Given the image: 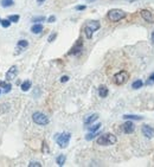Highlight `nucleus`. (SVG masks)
Masks as SVG:
<instances>
[{
    "instance_id": "29",
    "label": "nucleus",
    "mask_w": 154,
    "mask_h": 167,
    "mask_svg": "<svg viewBox=\"0 0 154 167\" xmlns=\"http://www.w3.org/2000/svg\"><path fill=\"white\" fill-rule=\"evenodd\" d=\"M56 37H57V33H52V35H50V37H49V42H53L55 39H56Z\"/></svg>"
},
{
    "instance_id": "16",
    "label": "nucleus",
    "mask_w": 154,
    "mask_h": 167,
    "mask_svg": "<svg viewBox=\"0 0 154 167\" xmlns=\"http://www.w3.org/2000/svg\"><path fill=\"white\" fill-rule=\"evenodd\" d=\"M125 120H136V121H140L142 120V116H139V115H123L122 116Z\"/></svg>"
},
{
    "instance_id": "9",
    "label": "nucleus",
    "mask_w": 154,
    "mask_h": 167,
    "mask_svg": "<svg viewBox=\"0 0 154 167\" xmlns=\"http://www.w3.org/2000/svg\"><path fill=\"white\" fill-rule=\"evenodd\" d=\"M140 13H141V17L147 23H151V24L154 23V14L151 11H148V10H141Z\"/></svg>"
},
{
    "instance_id": "2",
    "label": "nucleus",
    "mask_w": 154,
    "mask_h": 167,
    "mask_svg": "<svg viewBox=\"0 0 154 167\" xmlns=\"http://www.w3.org/2000/svg\"><path fill=\"white\" fill-rule=\"evenodd\" d=\"M101 27V24L97 21V20H91V21H88L84 26V33L87 36V38L90 39L93 37V33L95 31H97Z\"/></svg>"
},
{
    "instance_id": "22",
    "label": "nucleus",
    "mask_w": 154,
    "mask_h": 167,
    "mask_svg": "<svg viewBox=\"0 0 154 167\" xmlns=\"http://www.w3.org/2000/svg\"><path fill=\"white\" fill-rule=\"evenodd\" d=\"M13 5V0H3L1 1V6L3 7H10Z\"/></svg>"
},
{
    "instance_id": "38",
    "label": "nucleus",
    "mask_w": 154,
    "mask_h": 167,
    "mask_svg": "<svg viewBox=\"0 0 154 167\" xmlns=\"http://www.w3.org/2000/svg\"><path fill=\"white\" fill-rule=\"evenodd\" d=\"M89 1H90V0H89Z\"/></svg>"
},
{
    "instance_id": "13",
    "label": "nucleus",
    "mask_w": 154,
    "mask_h": 167,
    "mask_svg": "<svg viewBox=\"0 0 154 167\" xmlns=\"http://www.w3.org/2000/svg\"><path fill=\"white\" fill-rule=\"evenodd\" d=\"M97 118H99V114L95 113V114H93V115H90V116H88L85 120H84V123H85V124H91L94 121L97 120Z\"/></svg>"
},
{
    "instance_id": "35",
    "label": "nucleus",
    "mask_w": 154,
    "mask_h": 167,
    "mask_svg": "<svg viewBox=\"0 0 154 167\" xmlns=\"http://www.w3.org/2000/svg\"><path fill=\"white\" fill-rule=\"evenodd\" d=\"M128 1H134V0H128Z\"/></svg>"
},
{
    "instance_id": "5",
    "label": "nucleus",
    "mask_w": 154,
    "mask_h": 167,
    "mask_svg": "<svg viewBox=\"0 0 154 167\" xmlns=\"http://www.w3.org/2000/svg\"><path fill=\"white\" fill-rule=\"evenodd\" d=\"M128 78H129V74L127 73L126 70H122V71H120V73L114 75L113 81H114V83L117 84V85H122L128 81Z\"/></svg>"
},
{
    "instance_id": "19",
    "label": "nucleus",
    "mask_w": 154,
    "mask_h": 167,
    "mask_svg": "<svg viewBox=\"0 0 154 167\" xmlns=\"http://www.w3.org/2000/svg\"><path fill=\"white\" fill-rule=\"evenodd\" d=\"M142 85H143V82L141 81V79H136V81L133 82L132 88H133V89H140Z\"/></svg>"
},
{
    "instance_id": "7",
    "label": "nucleus",
    "mask_w": 154,
    "mask_h": 167,
    "mask_svg": "<svg viewBox=\"0 0 154 167\" xmlns=\"http://www.w3.org/2000/svg\"><path fill=\"white\" fill-rule=\"evenodd\" d=\"M82 50H83V42H82V39L79 38L76 42V44L71 47V50L69 51V55H78Z\"/></svg>"
},
{
    "instance_id": "26",
    "label": "nucleus",
    "mask_w": 154,
    "mask_h": 167,
    "mask_svg": "<svg viewBox=\"0 0 154 167\" xmlns=\"http://www.w3.org/2000/svg\"><path fill=\"white\" fill-rule=\"evenodd\" d=\"M29 167H42V164H39L37 161H33V162H30L29 164Z\"/></svg>"
},
{
    "instance_id": "27",
    "label": "nucleus",
    "mask_w": 154,
    "mask_h": 167,
    "mask_svg": "<svg viewBox=\"0 0 154 167\" xmlns=\"http://www.w3.org/2000/svg\"><path fill=\"white\" fill-rule=\"evenodd\" d=\"M44 20H45L44 17H37V18L32 19V21H33V23H39V21H44Z\"/></svg>"
},
{
    "instance_id": "17",
    "label": "nucleus",
    "mask_w": 154,
    "mask_h": 167,
    "mask_svg": "<svg viewBox=\"0 0 154 167\" xmlns=\"http://www.w3.org/2000/svg\"><path fill=\"white\" fill-rule=\"evenodd\" d=\"M65 160H67V158H65V155H63V154H61V155H58L57 158H56V162H57L58 166H63L64 164H65Z\"/></svg>"
},
{
    "instance_id": "10",
    "label": "nucleus",
    "mask_w": 154,
    "mask_h": 167,
    "mask_svg": "<svg viewBox=\"0 0 154 167\" xmlns=\"http://www.w3.org/2000/svg\"><path fill=\"white\" fill-rule=\"evenodd\" d=\"M142 134L145 135L147 139H152L154 136V128L148 124H145L142 127Z\"/></svg>"
},
{
    "instance_id": "8",
    "label": "nucleus",
    "mask_w": 154,
    "mask_h": 167,
    "mask_svg": "<svg viewBox=\"0 0 154 167\" xmlns=\"http://www.w3.org/2000/svg\"><path fill=\"white\" fill-rule=\"evenodd\" d=\"M17 75H18V68L15 65H13L6 73V79H7V81H13V79L17 77Z\"/></svg>"
},
{
    "instance_id": "28",
    "label": "nucleus",
    "mask_w": 154,
    "mask_h": 167,
    "mask_svg": "<svg viewBox=\"0 0 154 167\" xmlns=\"http://www.w3.org/2000/svg\"><path fill=\"white\" fill-rule=\"evenodd\" d=\"M85 9H87L85 5H78V6H76V10L77 11H84Z\"/></svg>"
},
{
    "instance_id": "4",
    "label": "nucleus",
    "mask_w": 154,
    "mask_h": 167,
    "mask_svg": "<svg viewBox=\"0 0 154 167\" xmlns=\"http://www.w3.org/2000/svg\"><path fill=\"white\" fill-rule=\"evenodd\" d=\"M56 142L61 148H65L69 145V141L71 139V134L70 133H62V134H56Z\"/></svg>"
},
{
    "instance_id": "14",
    "label": "nucleus",
    "mask_w": 154,
    "mask_h": 167,
    "mask_svg": "<svg viewBox=\"0 0 154 167\" xmlns=\"http://www.w3.org/2000/svg\"><path fill=\"white\" fill-rule=\"evenodd\" d=\"M31 31H32V33L38 35V33H40L43 31V25H42V24H35V25L32 26Z\"/></svg>"
},
{
    "instance_id": "32",
    "label": "nucleus",
    "mask_w": 154,
    "mask_h": 167,
    "mask_svg": "<svg viewBox=\"0 0 154 167\" xmlns=\"http://www.w3.org/2000/svg\"><path fill=\"white\" fill-rule=\"evenodd\" d=\"M55 20H56V17H55V15H51V17H49V19H47L49 23H53Z\"/></svg>"
},
{
    "instance_id": "36",
    "label": "nucleus",
    "mask_w": 154,
    "mask_h": 167,
    "mask_svg": "<svg viewBox=\"0 0 154 167\" xmlns=\"http://www.w3.org/2000/svg\"><path fill=\"white\" fill-rule=\"evenodd\" d=\"M0 94H1V90H0Z\"/></svg>"
},
{
    "instance_id": "30",
    "label": "nucleus",
    "mask_w": 154,
    "mask_h": 167,
    "mask_svg": "<svg viewBox=\"0 0 154 167\" xmlns=\"http://www.w3.org/2000/svg\"><path fill=\"white\" fill-rule=\"evenodd\" d=\"M152 83H154V73L149 76V79L147 81V84H152Z\"/></svg>"
},
{
    "instance_id": "20",
    "label": "nucleus",
    "mask_w": 154,
    "mask_h": 167,
    "mask_svg": "<svg viewBox=\"0 0 154 167\" xmlns=\"http://www.w3.org/2000/svg\"><path fill=\"white\" fill-rule=\"evenodd\" d=\"M21 90L23 91H29L30 90V88H31V82L30 81H25V82H23V84H21Z\"/></svg>"
},
{
    "instance_id": "6",
    "label": "nucleus",
    "mask_w": 154,
    "mask_h": 167,
    "mask_svg": "<svg viewBox=\"0 0 154 167\" xmlns=\"http://www.w3.org/2000/svg\"><path fill=\"white\" fill-rule=\"evenodd\" d=\"M32 120H33L35 123H37L39 126H46L49 123V117L45 114L40 113V111H36V113L32 115Z\"/></svg>"
},
{
    "instance_id": "24",
    "label": "nucleus",
    "mask_w": 154,
    "mask_h": 167,
    "mask_svg": "<svg viewBox=\"0 0 154 167\" xmlns=\"http://www.w3.org/2000/svg\"><path fill=\"white\" fill-rule=\"evenodd\" d=\"M0 24H1V26H3V27H10L11 21H10L9 19H3L1 21H0Z\"/></svg>"
},
{
    "instance_id": "3",
    "label": "nucleus",
    "mask_w": 154,
    "mask_h": 167,
    "mask_svg": "<svg viewBox=\"0 0 154 167\" xmlns=\"http://www.w3.org/2000/svg\"><path fill=\"white\" fill-rule=\"evenodd\" d=\"M126 15H127V13H126L125 11L119 10V9H113V10H110V11L108 12L107 17H108V19H109L110 21L117 23V21H120L121 19L126 18Z\"/></svg>"
},
{
    "instance_id": "18",
    "label": "nucleus",
    "mask_w": 154,
    "mask_h": 167,
    "mask_svg": "<svg viewBox=\"0 0 154 167\" xmlns=\"http://www.w3.org/2000/svg\"><path fill=\"white\" fill-rule=\"evenodd\" d=\"M97 135H100V133L99 132H90V133H89V134H87L85 135V140H88V141H90V140H93V139H95L96 136H97Z\"/></svg>"
},
{
    "instance_id": "31",
    "label": "nucleus",
    "mask_w": 154,
    "mask_h": 167,
    "mask_svg": "<svg viewBox=\"0 0 154 167\" xmlns=\"http://www.w3.org/2000/svg\"><path fill=\"white\" fill-rule=\"evenodd\" d=\"M69 81V77L68 76H62L61 77V82L62 83H65V82H68Z\"/></svg>"
},
{
    "instance_id": "11",
    "label": "nucleus",
    "mask_w": 154,
    "mask_h": 167,
    "mask_svg": "<svg viewBox=\"0 0 154 167\" xmlns=\"http://www.w3.org/2000/svg\"><path fill=\"white\" fill-rule=\"evenodd\" d=\"M134 123L132 122V120H128L126 123H123V126H122V129H123V132L126 133V134H131V133H133L134 132Z\"/></svg>"
},
{
    "instance_id": "1",
    "label": "nucleus",
    "mask_w": 154,
    "mask_h": 167,
    "mask_svg": "<svg viewBox=\"0 0 154 167\" xmlns=\"http://www.w3.org/2000/svg\"><path fill=\"white\" fill-rule=\"evenodd\" d=\"M116 141H117V139H116L115 135L108 133V134L101 135V136L97 139V145H101V146H110V145L116 144Z\"/></svg>"
},
{
    "instance_id": "37",
    "label": "nucleus",
    "mask_w": 154,
    "mask_h": 167,
    "mask_svg": "<svg viewBox=\"0 0 154 167\" xmlns=\"http://www.w3.org/2000/svg\"><path fill=\"white\" fill-rule=\"evenodd\" d=\"M0 21H1V19H0Z\"/></svg>"
},
{
    "instance_id": "25",
    "label": "nucleus",
    "mask_w": 154,
    "mask_h": 167,
    "mask_svg": "<svg viewBox=\"0 0 154 167\" xmlns=\"http://www.w3.org/2000/svg\"><path fill=\"white\" fill-rule=\"evenodd\" d=\"M18 46L19 47H27L29 46V43H27V41H24V39H23V41H19L18 42Z\"/></svg>"
},
{
    "instance_id": "33",
    "label": "nucleus",
    "mask_w": 154,
    "mask_h": 167,
    "mask_svg": "<svg viewBox=\"0 0 154 167\" xmlns=\"http://www.w3.org/2000/svg\"><path fill=\"white\" fill-rule=\"evenodd\" d=\"M151 41H152V43L154 44V30H153V32H152V35H151Z\"/></svg>"
},
{
    "instance_id": "34",
    "label": "nucleus",
    "mask_w": 154,
    "mask_h": 167,
    "mask_svg": "<svg viewBox=\"0 0 154 167\" xmlns=\"http://www.w3.org/2000/svg\"><path fill=\"white\" fill-rule=\"evenodd\" d=\"M44 1H45V0H37V3H38L39 5H40V4H43Z\"/></svg>"
},
{
    "instance_id": "12",
    "label": "nucleus",
    "mask_w": 154,
    "mask_h": 167,
    "mask_svg": "<svg viewBox=\"0 0 154 167\" xmlns=\"http://www.w3.org/2000/svg\"><path fill=\"white\" fill-rule=\"evenodd\" d=\"M99 95H100V97H102V98L108 96V88L106 85H101L99 88Z\"/></svg>"
},
{
    "instance_id": "15",
    "label": "nucleus",
    "mask_w": 154,
    "mask_h": 167,
    "mask_svg": "<svg viewBox=\"0 0 154 167\" xmlns=\"http://www.w3.org/2000/svg\"><path fill=\"white\" fill-rule=\"evenodd\" d=\"M0 86H3V88H4V92H5V94L10 92L11 89H12L11 83H6V82H3V81H0Z\"/></svg>"
},
{
    "instance_id": "23",
    "label": "nucleus",
    "mask_w": 154,
    "mask_h": 167,
    "mask_svg": "<svg viewBox=\"0 0 154 167\" xmlns=\"http://www.w3.org/2000/svg\"><path fill=\"white\" fill-rule=\"evenodd\" d=\"M9 20H10L11 23H18V21H19V15L12 14V15H10V17H9Z\"/></svg>"
},
{
    "instance_id": "21",
    "label": "nucleus",
    "mask_w": 154,
    "mask_h": 167,
    "mask_svg": "<svg viewBox=\"0 0 154 167\" xmlns=\"http://www.w3.org/2000/svg\"><path fill=\"white\" fill-rule=\"evenodd\" d=\"M100 127H101V123H96V124H93V126H88V129L90 132H96V130L100 129Z\"/></svg>"
}]
</instances>
